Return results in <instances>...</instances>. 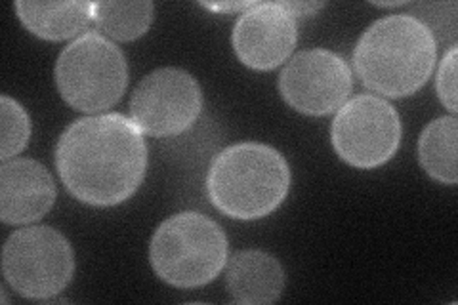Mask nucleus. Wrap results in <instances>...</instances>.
I'll return each instance as SVG.
<instances>
[{"mask_svg": "<svg viewBox=\"0 0 458 305\" xmlns=\"http://www.w3.org/2000/svg\"><path fill=\"white\" fill-rule=\"evenodd\" d=\"M155 20V4L148 0L138 3H94V23L119 42H132L149 31Z\"/></svg>", "mask_w": 458, "mask_h": 305, "instance_id": "15", "label": "nucleus"}, {"mask_svg": "<svg viewBox=\"0 0 458 305\" xmlns=\"http://www.w3.org/2000/svg\"><path fill=\"white\" fill-rule=\"evenodd\" d=\"M291 189V166L274 148L258 141L229 145L214 158L208 199L233 220H258L276 212Z\"/></svg>", "mask_w": 458, "mask_h": 305, "instance_id": "3", "label": "nucleus"}, {"mask_svg": "<svg viewBox=\"0 0 458 305\" xmlns=\"http://www.w3.org/2000/svg\"><path fill=\"white\" fill-rule=\"evenodd\" d=\"M229 244L224 229L193 210L170 216L149 244V264L157 277L176 288H199L224 271Z\"/></svg>", "mask_w": 458, "mask_h": 305, "instance_id": "4", "label": "nucleus"}, {"mask_svg": "<svg viewBox=\"0 0 458 305\" xmlns=\"http://www.w3.org/2000/svg\"><path fill=\"white\" fill-rule=\"evenodd\" d=\"M436 90L441 99L443 107H447L451 114L458 111V101H456V45L449 48V52L443 55V60L437 69V79H436Z\"/></svg>", "mask_w": 458, "mask_h": 305, "instance_id": "17", "label": "nucleus"}, {"mask_svg": "<svg viewBox=\"0 0 458 305\" xmlns=\"http://www.w3.org/2000/svg\"><path fill=\"white\" fill-rule=\"evenodd\" d=\"M254 3H214V4H210V3H203L200 6H205L207 10H212V12H220V13H233V12H245V10H249L250 6H252Z\"/></svg>", "mask_w": 458, "mask_h": 305, "instance_id": "19", "label": "nucleus"}, {"mask_svg": "<svg viewBox=\"0 0 458 305\" xmlns=\"http://www.w3.org/2000/svg\"><path fill=\"white\" fill-rule=\"evenodd\" d=\"M232 42L242 65L271 71L289 60L296 47V18L283 3H254L239 16Z\"/></svg>", "mask_w": 458, "mask_h": 305, "instance_id": "10", "label": "nucleus"}, {"mask_svg": "<svg viewBox=\"0 0 458 305\" xmlns=\"http://www.w3.org/2000/svg\"><path fill=\"white\" fill-rule=\"evenodd\" d=\"M55 168L81 202L114 207L131 199L146 178L148 145L124 114H89L65 128L55 148Z\"/></svg>", "mask_w": 458, "mask_h": 305, "instance_id": "1", "label": "nucleus"}, {"mask_svg": "<svg viewBox=\"0 0 458 305\" xmlns=\"http://www.w3.org/2000/svg\"><path fill=\"white\" fill-rule=\"evenodd\" d=\"M331 141L346 165L360 170L378 168L401 145L399 113L380 96H355L335 114Z\"/></svg>", "mask_w": 458, "mask_h": 305, "instance_id": "7", "label": "nucleus"}, {"mask_svg": "<svg viewBox=\"0 0 458 305\" xmlns=\"http://www.w3.org/2000/svg\"><path fill=\"white\" fill-rule=\"evenodd\" d=\"M225 286L235 303H274L284 290V269L276 256L264 250H241L227 259Z\"/></svg>", "mask_w": 458, "mask_h": 305, "instance_id": "12", "label": "nucleus"}, {"mask_svg": "<svg viewBox=\"0 0 458 305\" xmlns=\"http://www.w3.org/2000/svg\"><path fill=\"white\" fill-rule=\"evenodd\" d=\"M31 138V119L20 101L10 96L0 97V158H16Z\"/></svg>", "mask_w": 458, "mask_h": 305, "instance_id": "16", "label": "nucleus"}, {"mask_svg": "<svg viewBox=\"0 0 458 305\" xmlns=\"http://www.w3.org/2000/svg\"><path fill=\"white\" fill-rule=\"evenodd\" d=\"M283 4L294 18H310L315 12H319L325 6L323 3H283Z\"/></svg>", "mask_w": 458, "mask_h": 305, "instance_id": "18", "label": "nucleus"}, {"mask_svg": "<svg viewBox=\"0 0 458 305\" xmlns=\"http://www.w3.org/2000/svg\"><path fill=\"white\" fill-rule=\"evenodd\" d=\"M203 111V92L188 71L163 67L149 72L136 86L131 119L143 134L172 138L190 130Z\"/></svg>", "mask_w": 458, "mask_h": 305, "instance_id": "8", "label": "nucleus"}, {"mask_svg": "<svg viewBox=\"0 0 458 305\" xmlns=\"http://www.w3.org/2000/svg\"><path fill=\"white\" fill-rule=\"evenodd\" d=\"M458 121L454 114L429 123L419 140V161L429 178L439 183H458Z\"/></svg>", "mask_w": 458, "mask_h": 305, "instance_id": "14", "label": "nucleus"}, {"mask_svg": "<svg viewBox=\"0 0 458 305\" xmlns=\"http://www.w3.org/2000/svg\"><path fill=\"white\" fill-rule=\"evenodd\" d=\"M55 84L65 104L81 113H99L119 104L128 86L123 50L102 33L89 31L62 50Z\"/></svg>", "mask_w": 458, "mask_h": 305, "instance_id": "5", "label": "nucleus"}, {"mask_svg": "<svg viewBox=\"0 0 458 305\" xmlns=\"http://www.w3.org/2000/svg\"><path fill=\"white\" fill-rule=\"evenodd\" d=\"M434 31L411 13L372 23L357 40L353 67L369 90L386 97L417 94L436 67Z\"/></svg>", "mask_w": 458, "mask_h": 305, "instance_id": "2", "label": "nucleus"}, {"mask_svg": "<svg viewBox=\"0 0 458 305\" xmlns=\"http://www.w3.org/2000/svg\"><path fill=\"white\" fill-rule=\"evenodd\" d=\"M353 89L350 65L327 48L298 52L284 65L279 92L294 111L308 117H325L346 104Z\"/></svg>", "mask_w": 458, "mask_h": 305, "instance_id": "9", "label": "nucleus"}, {"mask_svg": "<svg viewBox=\"0 0 458 305\" xmlns=\"http://www.w3.org/2000/svg\"><path fill=\"white\" fill-rule=\"evenodd\" d=\"M29 33L45 40L77 37L94 21V3H23L13 4Z\"/></svg>", "mask_w": 458, "mask_h": 305, "instance_id": "13", "label": "nucleus"}, {"mask_svg": "<svg viewBox=\"0 0 458 305\" xmlns=\"http://www.w3.org/2000/svg\"><path fill=\"white\" fill-rule=\"evenodd\" d=\"M6 283L29 300H50L67 288L75 275V252L60 231L27 225L13 231L3 250Z\"/></svg>", "mask_w": 458, "mask_h": 305, "instance_id": "6", "label": "nucleus"}, {"mask_svg": "<svg viewBox=\"0 0 458 305\" xmlns=\"http://www.w3.org/2000/svg\"><path fill=\"white\" fill-rule=\"evenodd\" d=\"M52 174L33 158H10L0 168V220L29 225L45 217L55 202Z\"/></svg>", "mask_w": 458, "mask_h": 305, "instance_id": "11", "label": "nucleus"}]
</instances>
